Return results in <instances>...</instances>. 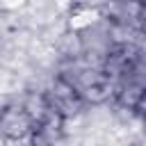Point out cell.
<instances>
[{
	"label": "cell",
	"instance_id": "cell-7",
	"mask_svg": "<svg viewBox=\"0 0 146 146\" xmlns=\"http://www.w3.org/2000/svg\"><path fill=\"white\" fill-rule=\"evenodd\" d=\"M135 110L141 114V116H146V89L139 94V100H137V105H135Z\"/></svg>",
	"mask_w": 146,
	"mask_h": 146
},
{
	"label": "cell",
	"instance_id": "cell-1",
	"mask_svg": "<svg viewBox=\"0 0 146 146\" xmlns=\"http://www.w3.org/2000/svg\"><path fill=\"white\" fill-rule=\"evenodd\" d=\"M23 110H25V114L30 116V121H36V123H41V119H43V112L48 110V100H46L41 94H30V96L25 98V105H23Z\"/></svg>",
	"mask_w": 146,
	"mask_h": 146
},
{
	"label": "cell",
	"instance_id": "cell-5",
	"mask_svg": "<svg viewBox=\"0 0 146 146\" xmlns=\"http://www.w3.org/2000/svg\"><path fill=\"white\" fill-rule=\"evenodd\" d=\"M141 91H144V89H141L139 84L128 82V84L123 87V91L119 94V103H121V107H125V110H135V105H137Z\"/></svg>",
	"mask_w": 146,
	"mask_h": 146
},
{
	"label": "cell",
	"instance_id": "cell-3",
	"mask_svg": "<svg viewBox=\"0 0 146 146\" xmlns=\"http://www.w3.org/2000/svg\"><path fill=\"white\" fill-rule=\"evenodd\" d=\"M82 39L78 36V34H62L59 36V50L64 52V55H68V57H78L80 52H82Z\"/></svg>",
	"mask_w": 146,
	"mask_h": 146
},
{
	"label": "cell",
	"instance_id": "cell-6",
	"mask_svg": "<svg viewBox=\"0 0 146 146\" xmlns=\"http://www.w3.org/2000/svg\"><path fill=\"white\" fill-rule=\"evenodd\" d=\"M89 18L94 21V18H96V14H91V11L78 14V16H75V21H71V27H80V25H87V23H89Z\"/></svg>",
	"mask_w": 146,
	"mask_h": 146
},
{
	"label": "cell",
	"instance_id": "cell-4",
	"mask_svg": "<svg viewBox=\"0 0 146 146\" xmlns=\"http://www.w3.org/2000/svg\"><path fill=\"white\" fill-rule=\"evenodd\" d=\"M82 91H84V98H87V100H91V103H105L107 96H112V84L96 82V84L84 87Z\"/></svg>",
	"mask_w": 146,
	"mask_h": 146
},
{
	"label": "cell",
	"instance_id": "cell-2",
	"mask_svg": "<svg viewBox=\"0 0 146 146\" xmlns=\"http://www.w3.org/2000/svg\"><path fill=\"white\" fill-rule=\"evenodd\" d=\"M50 96H55L57 100H66V98H73V96H78V89H75V84H73L68 78H57V80L52 82Z\"/></svg>",
	"mask_w": 146,
	"mask_h": 146
}]
</instances>
